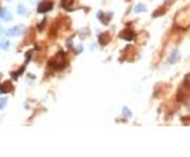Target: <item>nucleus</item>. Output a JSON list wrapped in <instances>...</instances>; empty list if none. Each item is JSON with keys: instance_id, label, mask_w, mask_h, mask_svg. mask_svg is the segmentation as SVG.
Masks as SVG:
<instances>
[{"instance_id": "obj_1", "label": "nucleus", "mask_w": 190, "mask_h": 157, "mask_svg": "<svg viewBox=\"0 0 190 157\" xmlns=\"http://www.w3.org/2000/svg\"><path fill=\"white\" fill-rule=\"evenodd\" d=\"M175 25L178 27L179 30H187L189 28V10H182L176 14V18H175Z\"/></svg>"}, {"instance_id": "obj_2", "label": "nucleus", "mask_w": 190, "mask_h": 157, "mask_svg": "<svg viewBox=\"0 0 190 157\" xmlns=\"http://www.w3.org/2000/svg\"><path fill=\"white\" fill-rule=\"evenodd\" d=\"M66 63H68L66 56H65V53H62V52L55 55V56H54L52 59H49V62H48L51 69H62L66 66Z\"/></svg>"}, {"instance_id": "obj_3", "label": "nucleus", "mask_w": 190, "mask_h": 157, "mask_svg": "<svg viewBox=\"0 0 190 157\" xmlns=\"http://www.w3.org/2000/svg\"><path fill=\"white\" fill-rule=\"evenodd\" d=\"M52 2H47V0H44V2H41L40 4H38V11L40 13H47L49 11L51 8H52Z\"/></svg>"}, {"instance_id": "obj_4", "label": "nucleus", "mask_w": 190, "mask_h": 157, "mask_svg": "<svg viewBox=\"0 0 190 157\" xmlns=\"http://www.w3.org/2000/svg\"><path fill=\"white\" fill-rule=\"evenodd\" d=\"M120 36H121L123 39H127V41H131L135 38V34H134L133 30H124V31L120 34Z\"/></svg>"}, {"instance_id": "obj_5", "label": "nucleus", "mask_w": 190, "mask_h": 157, "mask_svg": "<svg viewBox=\"0 0 190 157\" xmlns=\"http://www.w3.org/2000/svg\"><path fill=\"white\" fill-rule=\"evenodd\" d=\"M11 89H13L11 81H4L3 84L0 86V91L2 93H8V91H11Z\"/></svg>"}, {"instance_id": "obj_6", "label": "nucleus", "mask_w": 190, "mask_h": 157, "mask_svg": "<svg viewBox=\"0 0 190 157\" xmlns=\"http://www.w3.org/2000/svg\"><path fill=\"white\" fill-rule=\"evenodd\" d=\"M100 44L101 45H107L109 44V41H110V34H107V32H104L103 35H100Z\"/></svg>"}, {"instance_id": "obj_7", "label": "nucleus", "mask_w": 190, "mask_h": 157, "mask_svg": "<svg viewBox=\"0 0 190 157\" xmlns=\"http://www.w3.org/2000/svg\"><path fill=\"white\" fill-rule=\"evenodd\" d=\"M72 3H73V0H62V6H64L65 8H69Z\"/></svg>"}, {"instance_id": "obj_8", "label": "nucleus", "mask_w": 190, "mask_h": 157, "mask_svg": "<svg viewBox=\"0 0 190 157\" xmlns=\"http://www.w3.org/2000/svg\"><path fill=\"white\" fill-rule=\"evenodd\" d=\"M166 10H165V7H161V8H158V11H155L154 13V17H158V16H162L163 13H165Z\"/></svg>"}]
</instances>
